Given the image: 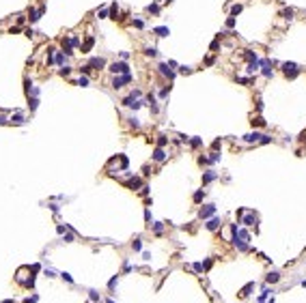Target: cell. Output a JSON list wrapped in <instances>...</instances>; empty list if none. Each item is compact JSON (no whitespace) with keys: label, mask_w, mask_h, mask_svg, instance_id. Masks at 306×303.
Wrapping results in <instances>:
<instances>
[{"label":"cell","mask_w":306,"mask_h":303,"mask_svg":"<svg viewBox=\"0 0 306 303\" xmlns=\"http://www.w3.org/2000/svg\"><path fill=\"white\" fill-rule=\"evenodd\" d=\"M244 140H246V142H259V140H261V133H259V131L248 133V135H244Z\"/></svg>","instance_id":"8fae6325"},{"label":"cell","mask_w":306,"mask_h":303,"mask_svg":"<svg viewBox=\"0 0 306 303\" xmlns=\"http://www.w3.org/2000/svg\"><path fill=\"white\" fill-rule=\"evenodd\" d=\"M205 65H207V67L213 65V56H207V58H205Z\"/></svg>","instance_id":"f546056e"},{"label":"cell","mask_w":306,"mask_h":303,"mask_svg":"<svg viewBox=\"0 0 306 303\" xmlns=\"http://www.w3.org/2000/svg\"><path fill=\"white\" fill-rule=\"evenodd\" d=\"M110 17H112V20H116V17H119V4H116V2L110 4Z\"/></svg>","instance_id":"9a60e30c"},{"label":"cell","mask_w":306,"mask_h":303,"mask_svg":"<svg viewBox=\"0 0 306 303\" xmlns=\"http://www.w3.org/2000/svg\"><path fill=\"white\" fill-rule=\"evenodd\" d=\"M241 224H246V226H252V224H257V215L248 213V215L244 217V222H241Z\"/></svg>","instance_id":"4fadbf2b"},{"label":"cell","mask_w":306,"mask_h":303,"mask_svg":"<svg viewBox=\"0 0 306 303\" xmlns=\"http://www.w3.org/2000/svg\"><path fill=\"white\" fill-rule=\"evenodd\" d=\"M134 26H136V28H145V22L142 20H134Z\"/></svg>","instance_id":"484cf974"},{"label":"cell","mask_w":306,"mask_h":303,"mask_svg":"<svg viewBox=\"0 0 306 303\" xmlns=\"http://www.w3.org/2000/svg\"><path fill=\"white\" fill-rule=\"evenodd\" d=\"M201 144H203L201 138H194V140H192V146H201Z\"/></svg>","instance_id":"4316f807"},{"label":"cell","mask_w":306,"mask_h":303,"mask_svg":"<svg viewBox=\"0 0 306 303\" xmlns=\"http://www.w3.org/2000/svg\"><path fill=\"white\" fill-rule=\"evenodd\" d=\"M252 125H257V127H263V125H265V121H263L261 116H257L255 121H252Z\"/></svg>","instance_id":"603a6c76"},{"label":"cell","mask_w":306,"mask_h":303,"mask_svg":"<svg viewBox=\"0 0 306 303\" xmlns=\"http://www.w3.org/2000/svg\"><path fill=\"white\" fill-rule=\"evenodd\" d=\"M244 60H248V62H257V60H259V54H257V52H252V50H246Z\"/></svg>","instance_id":"52a82bcc"},{"label":"cell","mask_w":306,"mask_h":303,"mask_svg":"<svg viewBox=\"0 0 306 303\" xmlns=\"http://www.w3.org/2000/svg\"><path fill=\"white\" fill-rule=\"evenodd\" d=\"M233 26H235V17L229 15V17H227V28H233Z\"/></svg>","instance_id":"44dd1931"},{"label":"cell","mask_w":306,"mask_h":303,"mask_svg":"<svg viewBox=\"0 0 306 303\" xmlns=\"http://www.w3.org/2000/svg\"><path fill=\"white\" fill-rule=\"evenodd\" d=\"M108 69H110V71L114 73V75H123V73H129V65H127L125 60H121V62H112V65L108 67Z\"/></svg>","instance_id":"7a4b0ae2"},{"label":"cell","mask_w":306,"mask_h":303,"mask_svg":"<svg viewBox=\"0 0 306 303\" xmlns=\"http://www.w3.org/2000/svg\"><path fill=\"white\" fill-rule=\"evenodd\" d=\"M218 226H220V219H218V217H213L211 222L207 224V230H216V228H218Z\"/></svg>","instance_id":"2e32d148"},{"label":"cell","mask_w":306,"mask_h":303,"mask_svg":"<svg viewBox=\"0 0 306 303\" xmlns=\"http://www.w3.org/2000/svg\"><path fill=\"white\" fill-rule=\"evenodd\" d=\"M237 84H252V78H235Z\"/></svg>","instance_id":"ffe728a7"},{"label":"cell","mask_w":306,"mask_h":303,"mask_svg":"<svg viewBox=\"0 0 306 303\" xmlns=\"http://www.w3.org/2000/svg\"><path fill=\"white\" fill-rule=\"evenodd\" d=\"M213 213H216V206H213V204H207L205 209H201V217H203V219L209 217V215H213Z\"/></svg>","instance_id":"ba28073f"},{"label":"cell","mask_w":306,"mask_h":303,"mask_svg":"<svg viewBox=\"0 0 306 303\" xmlns=\"http://www.w3.org/2000/svg\"><path fill=\"white\" fill-rule=\"evenodd\" d=\"M261 69V58L257 60V62H248V67H246V73H250V75H252L255 71H259Z\"/></svg>","instance_id":"8992f818"},{"label":"cell","mask_w":306,"mask_h":303,"mask_svg":"<svg viewBox=\"0 0 306 303\" xmlns=\"http://www.w3.org/2000/svg\"><path fill=\"white\" fill-rule=\"evenodd\" d=\"M233 232H235V239H237V226H233ZM239 239H241L239 245L244 247V245H246V241H248V234H246V232H241V234H239Z\"/></svg>","instance_id":"7c38bea8"},{"label":"cell","mask_w":306,"mask_h":303,"mask_svg":"<svg viewBox=\"0 0 306 303\" xmlns=\"http://www.w3.org/2000/svg\"><path fill=\"white\" fill-rule=\"evenodd\" d=\"M203 196H205V194H203V191H196V196H194V200H196V202H199V200H201Z\"/></svg>","instance_id":"4dcf8cb0"},{"label":"cell","mask_w":306,"mask_h":303,"mask_svg":"<svg viewBox=\"0 0 306 303\" xmlns=\"http://www.w3.org/2000/svg\"><path fill=\"white\" fill-rule=\"evenodd\" d=\"M102 67H106L104 58H91L88 60V69H102Z\"/></svg>","instance_id":"277c9868"},{"label":"cell","mask_w":306,"mask_h":303,"mask_svg":"<svg viewBox=\"0 0 306 303\" xmlns=\"http://www.w3.org/2000/svg\"><path fill=\"white\" fill-rule=\"evenodd\" d=\"M153 159H155V161H164V159H166V153H164V149H162V146L153 151Z\"/></svg>","instance_id":"9c48e42d"},{"label":"cell","mask_w":306,"mask_h":303,"mask_svg":"<svg viewBox=\"0 0 306 303\" xmlns=\"http://www.w3.org/2000/svg\"><path fill=\"white\" fill-rule=\"evenodd\" d=\"M97 15H99V20H104V17H108V11H106V9H102V11L97 13Z\"/></svg>","instance_id":"f1b7e54d"},{"label":"cell","mask_w":306,"mask_h":303,"mask_svg":"<svg viewBox=\"0 0 306 303\" xmlns=\"http://www.w3.org/2000/svg\"><path fill=\"white\" fill-rule=\"evenodd\" d=\"M145 54H147V56H157V50H155V48H147Z\"/></svg>","instance_id":"7402d4cb"},{"label":"cell","mask_w":306,"mask_h":303,"mask_svg":"<svg viewBox=\"0 0 306 303\" xmlns=\"http://www.w3.org/2000/svg\"><path fill=\"white\" fill-rule=\"evenodd\" d=\"M179 73H192L190 67H179Z\"/></svg>","instance_id":"83f0119b"},{"label":"cell","mask_w":306,"mask_h":303,"mask_svg":"<svg viewBox=\"0 0 306 303\" xmlns=\"http://www.w3.org/2000/svg\"><path fill=\"white\" fill-rule=\"evenodd\" d=\"M93 43H95V39H93V37H88V39L84 41V45H82V54H88V52H91Z\"/></svg>","instance_id":"30bf717a"},{"label":"cell","mask_w":306,"mask_h":303,"mask_svg":"<svg viewBox=\"0 0 306 303\" xmlns=\"http://www.w3.org/2000/svg\"><path fill=\"white\" fill-rule=\"evenodd\" d=\"M213 179H216V172H211V170H209V172L205 174V179H203V183H211Z\"/></svg>","instance_id":"ac0fdd59"},{"label":"cell","mask_w":306,"mask_h":303,"mask_svg":"<svg viewBox=\"0 0 306 303\" xmlns=\"http://www.w3.org/2000/svg\"><path fill=\"white\" fill-rule=\"evenodd\" d=\"M282 73H285L289 80H295V78L302 73V69L295 65V62H282Z\"/></svg>","instance_id":"6da1fadb"},{"label":"cell","mask_w":306,"mask_h":303,"mask_svg":"<svg viewBox=\"0 0 306 303\" xmlns=\"http://www.w3.org/2000/svg\"><path fill=\"white\" fill-rule=\"evenodd\" d=\"M168 32H170V30L166 28V26H160V28H155V34H157V37H168Z\"/></svg>","instance_id":"e0dca14e"},{"label":"cell","mask_w":306,"mask_h":303,"mask_svg":"<svg viewBox=\"0 0 306 303\" xmlns=\"http://www.w3.org/2000/svg\"><path fill=\"white\" fill-rule=\"evenodd\" d=\"M78 84H80V86H88V78H86V75H82V78L78 80Z\"/></svg>","instance_id":"d4e9b609"},{"label":"cell","mask_w":306,"mask_h":303,"mask_svg":"<svg viewBox=\"0 0 306 303\" xmlns=\"http://www.w3.org/2000/svg\"><path fill=\"white\" fill-rule=\"evenodd\" d=\"M241 11H244V4H239V2L231 7V15H233V17H235V15H239Z\"/></svg>","instance_id":"5bb4252c"},{"label":"cell","mask_w":306,"mask_h":303,"mask_svg":"<svg viewBox=\"0 0 306 303\" xmlns=\"http://www.w3.org/2000/svg\"><path fill=\"white\" fill-rule=\"evenodd\" d=\"M132 82V73H123V75H119V78H112V88H121V86H125V84H129Z\"/></svg>","instance_id":"3957f363"},{"label":"cell","mask_w":306,"mask_h":303,"mask_svg":"<svg viewBox=\"0 0 306 303\" xmlns=\"http://www.w3.org/2000/svg\"><path fill=\"white\" fill-rule=\"evenodd\" d=\"M160 73H162L164 78H168V80H175V71L168 69V65H160Z\"/></svg>","instance_id":"5b68a950"},{"label":"cell","mask_w":306,"mask_h":303,"mask_svg":"<svg viewBox=\"0 0 306 303\" xmlns=\"http://www.w3.org/2000/svg\"><path fill=\"white\" fill-rule=\"evenodd\" d=\"M282 15L287 17V20H291V17H293V9H285V11H282Z\"/></svg>","instance_id":"cb8c5ba5"},{"label":"cell","mask_w":306,"mask_h":303,"mask_svg":"<svg viewBox=\"0 0 306 303\" xmlns=\"http://www.w3.org/2000/svg\"><path fill=\"white\" fill-rule=\"evenodd\" d=\"M147 11L153 13V15H157V13H160V7H157V4H149V7H147Z\"/></svg>","instance_id":"d6986e66"}]
</instances>
